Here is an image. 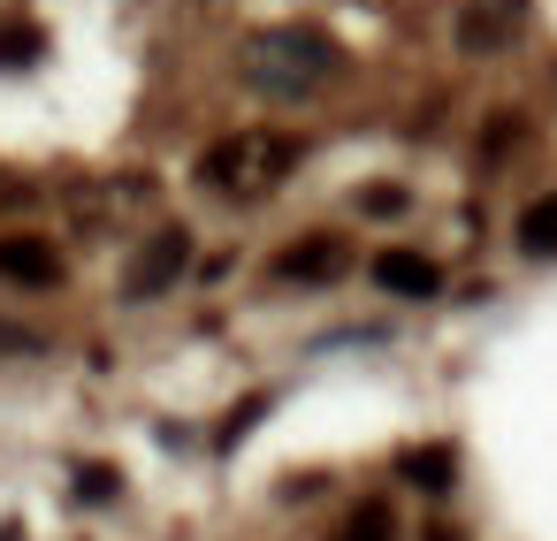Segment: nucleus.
<instances>
[{
	"label": "nucleus",
	"instance_id": "nucleus-1",
	"mask_svg": "<svg viewBox=\"0 0 557 541\" xmlns=\"http://www.w3.org/2000/svg\"><path fill=\"white\" fill-rule=\"evenodd\" d=\"M329 70H336V39L313 24H283V32H260L245 47V85L268 100H306V92H321Z\"/></svg>",
	"mask_w": 557,
	"mask_h": 541
},
{
	"label": "nucleus",
	"instance_id": "nucleus-2",
	"mask_svg": "<svg viewBox=\"0 0 557 541\" xmlns=\"http://www.w3.org/2000/svg\"><path fill=\"white\" fill-rule=\"evenodd\" d=\"M298 153L306 146L290 130H237V138H222V146L199 153V184L222 191V199H268L298 168Z\"/></svg>",
	"mask_w": 557,
	"mask_h": 541
},
{
	"label": "nucleus",
	"instance_id": "nucleus-3",
	"mask_svg": "<svg viewBox=\"0 0 557 541\" xmlns=\"http://www.w3.org/2000/svg\"><path fill=\"white\" fill-rule=\"evenodd\" d=\"M184 267H191V237H184V229H161V237H153V244L131 260V275H123V298H138V305H146V298H161V290L184 275Z\"/></svg>",
	"mask_w": 557,
	"mask_h": 541
},
{
	"label": "nucleus",
	"instance_id": "nucleus-4",
	"mask_svg": "<svg viewBox=\"0 0 557 541\" xmlns=\"http://www.w3.org/2000/svg\"><path fill=\"white\" fill-rule=\"evenodd\" d=\"M519 9H527V0H466V9H458V47H466L473 62H488V54L511 39Z\"/></svg>",
	"mask_w": 557,
	"mask_h": 541
},
{
	"label": "nucleus",
	"instance_id": "nucleus-5",
	"mask_svg": "<svg viewBox=\"0 0 557 541\" xmlns=\"http://www.w3.org/2000/svg\"><path fill=\"white\" fill-rule=\"evenodd\" d=\"M351 267V252L336 244V237H298L290 252H275L268 260V275L275 282H329V275H344Z\"/></svg>",
	"mask_w": 557,
	"mask_h": 541
},
{
	"label": "nucleus",
	"instance_id": "nucleus-6",
	"mask_svg": "<svg viewBox=\"0 0 557 541\" xmlns=\"http://www.w3.org/2000/svg\"><path fill=\"white\" fill-rule=\"evenodd\" d=\"M374 282H382L389 298H435V290H443V267H435L428 252H382V260H374Z\"/></svg>",
	"mask_w": 557,
	"mask_h": 541
},
{
	"label": "nucleus",
	"instance_id": "nucleus-7",
	"mask_svg": "<svg viewBox=\"0 0 557 541\" xmlns=\"http://www.w3.org/2000/svg\"><path fill=\"white\" fill-rule=\"evenodd\" d=\"M0 275L47 290V282H62V260H54V244H47V237H0Z\"/></svg>",
	"mask_w": 557,
	"mask_h": 541
},
{
	"label": "nucleus",
	"instance_id": "nucleus-8",
	"mask_svg": "<svg viewBox=\"0 0 557 541\" xmlns=\"http://www.w3.org/2000/svg\"><path fill=\"white\" fill-rule=\"evenodd\" d=\"M397 480L443 495V488L458 480V450H450V442H412V450H397Z\"/></svg>",
	"mask_w": 557,
	"mask_h": 541
},
{
	"label": "nucleus",
	"instance_id": "nucleus-9",
	"mask_svg": "<svg viewBox=\"0 0 557 541\" xmlns=\"http://www.w3.org/2000/svg\"><path fill=\"white\" fill-rule=\"evenodd\" d=\"M336 541H397V511H389V495H359L351 511H344V533Z\"/></svg>",
	"mask_w": 557,
	"mask_h": 541
},
{
	"label": "nucleus",
	"instance_id": "nucleus-10",
	"mask_svg": "<svg viewBox=\"0 0 557 541\" xmlns=\"http://www.w3.org/2000/svg\"><path fill=\"white\" fill-rule=\"evenodd\" d=\"M519 252H527V260H557V191H542V199L519 214Z\"/></svg>",
	"mask_w": 557,
	"mask_h": 541
},
{
	"label": "nucleus",
	"instance_id": "nucleus-11",
	"mask_svg": "<svg viewBox=\"0 0 557 541\" xmlns=\"http://www.w3.org/2000/svg\"><path fill=\"white\" fill-rule=\"evenodd\" d=\"M47 54V32L39 24H16V32H0V70H32Z\"/></svg>",
	"mask_w": 557,
	"mask_h": 541
},
{
	"label": "nucleus",
	"instance_id": "nucleus-12",
	"mask_svg": "<svg viewBox=\"0 0 557 541\" xmlns=\"http://www.w3.org/2000/svg\"><path fill=\"white\" fill-rule=\"evenodd\" d=\"M123 488V473L115 465H77V503H108Z\"/></svg>",
	"mask_w": 557,
	"mask_h": 541
},
{
	"label": "nucleus",
	"instance_id": "nucleus-13",
	"mask_svg": "<svg viewBox=\"0 0 557 541\" xmlns=\"http://www.w3.org/2000/svg\"><path fill=\"white\" fill-rule=\"evenodd\" d=\"M260 412H268V397H245V404L230 412V427H222V450H237V442H245V427H252Z\"/></svg>",
	"mask_w": 557,
	"mask_h": 541
},
{
	"label": "nucleus",
	"instance_id": "nucleus-14",
	"mask_svg": "<svg viewBox=\"0 0 557 541\" xmlns=\"http://www.w3.org/2000/svg\"><path fill=\"white\" fill-rule=\"evenodd\" d=\"M359 206H367V214H397L405 191H382V184H374V191H359Z\"/></svg>",
	"mask_w": 557,
	"mask_h": 541
},
{
	"label": "nucleus",
	"instance_id": "nucleus-15",
	"mask_svg": "<svg viewBox=\"0 0 557 541\" xmlns=\"http://www.w3.org/2000/svg\"><path fill=\"white\" fill-rule=\"evenodd\" d=\"M0 351H39V336H32V328H9V320H0Z\"/></svg>",
	"mask_w": 557,
	"mask_h": 541
},
{
	"label": "nucleus",
	"instance_id": "nucleus-16",
	"mask_svg": "<svg viewBox=\"0 0 557 541\" xmlns=\"http://www.w3.org/2000/svg\"><path fill=\"white\" fill-rule=\"evenodd\" d=\"M428 541H466V533H450V526H428Z\"/></svg>",
	"mask_w": 557,
	"mask_h": 541
},
{
	"label": "nucleus",
	"instance_id": "nucleus-17",
	"mask_svg": "<svg viewBox=\"0 0 557 541\" xmlns=\"http://www.w3.org/2000/svg\"><path fill=\"white\" fill-rule=\"evenodd\" d=\"M0 541H24V533H16V526H0Z\"/></svg>",
	"mask_w": 557,
	"mask_h": 541
}]
</instances>
